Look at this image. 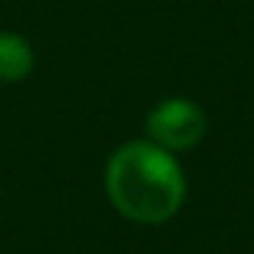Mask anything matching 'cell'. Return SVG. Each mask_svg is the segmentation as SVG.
<instances>
[{"mask_svg":"<svg viewBox=\"0 0 254 254\" xmlns=\"http://www.w3.org/2000/svg\"><path fill=\"white\" fill-rule=\"evenodd\" d=\"M105 189L111 205L130 222L160 225L173 218L186 195V180L170 150L160 143H124L108 160Z\"/></svg>","mask_w":254,"mask_h":254,"instance_id":"6da1fadb","label":"cell"},{"mask_svg":"<svg viewBox=\"0 0 254 254\" xmlns=\"http://www.w3.org/2000/svg\"><path fill=\"white\" fill-rule=\"evenodd\" d=\"M147 134L153 143L163 150L176 153V150H189L202 140L205 134V114L199 105L186 101V98H166L160 101L147 118Z\"/></svg>","mask_w":254,"mask_h":254,"instance_id":"7a4b0ae2","label":"cell"},{"mask_svg":"<svg viewBox=\"0 0 254 254\" xmlns=\"http://www.w3.org/2000/svg\"><path fill=\"white\" fill-rule=\"evenodd\" d=\"M33 72V46L20 33H0V82H23Z\"/></svg>","mask_w":254,"mask_h":254,"instance_id":"3957f363","label":"cell"}]
</instances>
